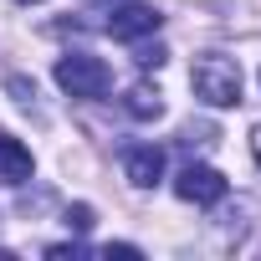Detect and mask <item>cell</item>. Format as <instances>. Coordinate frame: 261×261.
Here are the masks:
<instances>
[{"label": "cell", "instance_id": "1", "mask_svg": "<svg viewBox=\"0 0 261 261\" xmlns=\"http://www.w3.org/2000/svg\"><path fill=\"white\" fill-rule=\"evenodd\" d=\"M190 87H195V97H200L205 108H236V102H241V67H236V57H225V51L195 57Z\"/></svg>", "mask_w": 261, "mask_h": 261}, {"label": "cell", "instance_id": "2", "mask_svg": "<svg viewBox=\"0 0 261 261\" xmlns=\"http://www.w3.org/2000/svg\"><path fill=\"white\" fill-rule=\"evenodd\" d=\"M57 87L67 92V97H108V87H113V72H108V62L102 57H92V51H67L62 62H57Z\"/></svg>", "mask_w": 261, "mask_h": 261}, {"label": "cell", "instance_id": "3", "mask_svg": "<svg viewBox=\"0 0 261 261\" xmlns=\"http://www.w3.org/2000/svg\"><path fill=\"white\" fill-rule=\"evenodd\" d=\"M174 195L185 205H220L225 200V174L210 169V164H185L174 174Z\"/></svg>", "mask_w": 261, "mask_h": 261}, {"label": "cell", "instance_id": "4", "mask_svg": "<svg viewBox=\"0 0 261 261\" xmlns=\"http://www.w3.org/2000/svg\"><path fill=\"white\" fill-rule=\"evenodd\" d=\"M159 11L149 6V0H123V6L108 16V36L113 41H144V36H154L159 31Z\"/></svg>", "mask_w": 261, "mask_h": 261}, {"label": "cell", "instance_id": "5", "mask_svg": "<svg viewBox=\"0 0 261 261\" xmlns=\"http://www.w3.org/2000/svg\"><path fill=\"white\" fill-rule=\"evenodd\" d=\"M123 174H128V185L154 190V185L164 179V149H159V144H134V149L123 154Z\"/></svg>", "mask_w": 261, "mask_h": 261}, {"label": "cell", "instance_id": "6", "mask_svg": "<svg viewBox=\"0 0 261 261\" xmlns=\"http://www.w3.org/2000/svg\"><path fill=\"white\" fill-rule=\"evenodd\" d=\"M31 169H36L31 149L21 139H11V134H0V179H6V185H26Z\"/></svg>", "mask_w": 261, "mask_h": 261}, {"label": "cell", "instance_id": "7", "mask_svg": "<svg viewBox=\"0 0 261 261\" xmlns=\"http://www.w3.org/2000/svg\"><path fill=\"white\" fill-rule=\"evenodd\" d=\"M123 108H128V118L154 123V118L164 113V97H159L154 87H144V82H139V87H128V92H123Z\"/></svg>", "mask_w": 261, "mask_h": 261}, {"label": "cell", "instance_id": "8", "mask_svg": "<svg viewBox=\"0 0 261 261\" xmlns=\"http://www.w3.org/2000/svg\"><path fill=\"white\" fill-rule=\"evenodd\" d=\"M67 225H72L77 236H87V230H92V205H72V210H67Z\"/></svg>", "mask_w": 261, "mask_h": 261}, {"label": "cell", "instance_id": "9", "mask_svg": "<svg viewBox=\"0 0 261 261\" xmlns=\"http://www.w3.org/2000/svg\"><path fill=\"white\" fill-rule=\"evenodd\" d=\"M102 256H108V261H139L144 251H139V246H128V241H118V246H102Z\"/></svg>", "mask_w": 261, "mask_h": 261}, {"label": "cell", "instance_id": "10", "mask_svg": "<svg viewBox=\"0 0 261 261\" xmlns=\"http://www.w3.org/2000/svg\"><path fill=\"white\" fill-rule=\"evenodd\" d=\"M46 256L51 261H67V256H82V246L77 241H57V246H46Z\"/></svg>", "mask_w": 261, "mask_h": 261}, {"label": "cell", "instance_id": "11", "mask_svg": "<svg viewBox=\"0 0 261 261\" xmlns=\"http://www.w3.org/2000/svg\"><path fill=\"white\" fill-rule=\"evenodd\" d=\"M139 67H164V46H144L139 51Z\"/></svg>", "mask_w": 261, "mask_h": 261}, {"label": "cell", "instance_id": "12", "mask_svg": "<svg viewBox=\"0 0 261 261\" xmlns=\"http://www.w3.org/2000/svg\"><path fill=\"white\" fill-rule=\"evenodd\" d=\"M251 159H256V169H261V123L251 128Z\"/></svg>", "mask_w": 261, "mask_h": 261}, {"label": "cell", "instance_id": "13", "mask_svg": "<svg viewBox=\"0 0 261 261\" xmlns=\"http://www.w3.org/2000/svg\"><path fill=\"white\" fill-rule=\"evenodd\" d=\"M16 6H41V0H16Z\"/></svg>", "mask_w": 261, "mask_h": 261}]
</instances>
